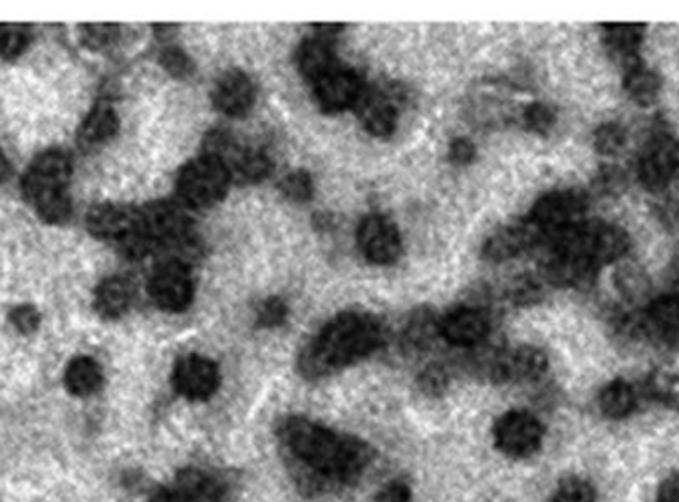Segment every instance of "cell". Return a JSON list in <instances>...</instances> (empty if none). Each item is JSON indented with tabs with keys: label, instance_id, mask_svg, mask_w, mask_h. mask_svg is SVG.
<instances>
[{
	"label": "cell",
	"instance_id": "31",
	"mask_svg": "<svg viewBox=\"0 0 679 502\" xmlns=\"http://www.w3.org/2000/svg\"><path fill=\"white\" fill-rule=\"evenodd\" d=\"M280 193L292 203H307L314 195V183L307 171L298 169L280 181Z\"/></svg>",
	"mask_w": 679,
	"mask_h": 502
},
{
	"label": "cell",
	"instance_id": "28",
	"mask_svg": "<svg viewBox=\"0 0 679 502\" xmlns=\"http://www.w3.org/2000/svg\"><path fill=\"white\" fill-rule=\"evenodd\" d=\"M598 405L606 418L623 419L628 418L636 408V393L632 385L623 380H615L608 383L605 390L598 395Z\"/></svg>",
	"mask_w": 679,
	"mask_h": 502
},
{
	"label": "cell",
	"instance_id": "7",
	"mask_svg": "<svg viewBox=\"0 0 679 502\" xmlns=\"http://www.w3.org/2000/svg\"><path fill=\"white\" fill-rule=\"evenodd\" d=\"M587 207V199L578 191H552L540 197L527 219L539 229L545 241H552L557 234L582 223Z\"/></svg>",
	"mask_w": 679,
	"mask_h": 502
},
{
	"label": "cell",
	"instance_id": "39",
	"mask_svg": "<svg viewBox=\"0 0 679 502\" xmlns=\"http://www.w3.org/2000/svg\"><path fill=\"white\" fill-rule=\"evenodd\" d=\"M447 382H449V378H447L446 370L439 368V365H431V368L423 370L421 375H419V388H421L423 393H428V395L443 393Z\"/></svg>",
	"mask_w": 679,
	"mask_h": 502
},
{
	"label": "cell",
	"instance_id": "33",
	"mask_svg": "<svg viewBox=\"0 0 679 502\" xmlns=\"http://www.w3.org/2000/svg\"><path fill=\"white\" fill-rule=\"evenodd\" d=\"M626 130L620 123H605L595 133V148L602 155H615L626 145Z\"/></svg>",
	"mask_w": 679,
	"mask_h": 502
},
{
	"label": "cell",
	"instance_id": "24",
	"mask_svg": "<svg viewBox=\"0 0 679 502\" xmlns=\"http://www.w3.org/2000/svg\"><path fill=\"white\" fill-rule=\"evenodd\" d=\"M120 130V118L110 103L100 102L86 118L82 130L78 133V143L84 149L102 145Z\"/></svg>",
	"mask_w": 679,
	"mask_h": 502
},
{
	"label": "cell",
	"instance_id": "17",
	"mask_svg": "<svg viewBox=\"0 0 679 502\" xmlns=\"http://www.w3.org/2000/svg\"><path fill=\"white\" fill-rule=\"evenodd\" d=\"M489 332L491 320L479 308H457L439 322V334L443 335L449 344L459 348L483 344Z\"/></svg>",
	"mask_w": 679,
	"mask_h": 502
},
{
	"label": "cell",
	"instance_id": "8",
	"mask_svg": "<svg viewBox=\"0 0 679 502\" xmlns=\"http://www.w3.org/2000/svg\"><path fill=\"white\" fill-rule=\"evenodd\" d=\"M483 368L495 383H531L547 373L549 358L539 348L521 345L511 352H491Z\"/></svg>",
	"mask_w": 679,
	"mask_h": 502
},
{
	"label": "cell",
	"instance_id": "26",
	"mask_svg": "<svg viewBox=\"0 0 679 502\" xmlns=\"http://www.w3.org/2000/svg\"><path fill=\"white\" fill-rule=\"evenodd\" d=\"M605 42L610 54L618 58V62H632L638 48L642 44L646 27L642 24H606Z\"/></svg>",
	"mask_w": 679,
	"mask_h": 502
},
{
	"label": "cell",
	"instance_id": "14",
	"mask_svg": "<svg viewBox=\"0 0 679 502\" xmlns=\"http://www.w3.org/2000/svg\"><path fill=\"white\" fill-rule=\"evenodd\" d=\"M363 92L362 80L352 68L336 66L314 84L318 106L324 113H340L356 108Z\"/></svg>",
	"mask_w": 679,
	"mask_h": 502
},
{
	"label": "cell",
	"instance_id": "35",
	"mask_svg": "<svg viewBox=\"0 0 679 502\" xmlns=\"http://www.w3.org/2000/svg\"><path fill=\"white\" fill-rule=\"evenodd\" d=\"M82 42L90 50H103L112 47L113 42L120 37V27L116 24H84L80 27Z\"/></svg>",
	"mask_w": 679,
	"mask_h": 502
},
{
	"label": "cell",
	"instance_id": "10",
	"mask_svg": "<svg viewBox=\"0 0 679 502\" xmlns=\"http://www.w3.org/2000/svg\"><path fill=\"white\" fill-rule=\"evenodd\" d=\"M495 445L512 459H525L539 451L545 429L527 411H509L495 423Z\"/></svg>",
	"mask_w": 679,
	"mask_h": 502
},
{
	"label": "cell",
	"instance_id": "3",
	"mask_svg": "<svg viewBox=\"0 0 679 502\" xmlns=\"http://www.w3.org/2000/svg\"><path fill=\"white\" fill-rule=\"evenodd\" d=\"M72 175V161L64 151L50 149L38 155L22 178V195L34 207L38 217L50 224L68 223L72 201L68 183Z\"/></svg>",
	"mask_w": 679,
	"mask_h": 502
},
{
	"label": "cell",
	"instance_id": "42",
	"mask_svg": "<svg viewBox=\"0 0 679 502\" xmlns=\"http://www.w3.org/2000/svg\"><path fill=\"white\" fill-rule=\"evenodd\" d=\"M410 486L401 481L386 484L373 502H410Z\"/></svg>",
	"mask_w": 679,
	"mask_h": 502
},
{
	"label": "cell",
	"instance_id": "11",
	"mask_svg": "<svg viewBox=\"0 0 679 502\" xmlns=\"http://www.w3.org/2000/svg\"><path fill=\"white\" fill-rule=\"evenodd\" d=\"M638 178L648 191H663L679 179V141L658 135L643 149Z\"/></svg>",
	"mask_w": 679,
	"mask_h": 502
},
{
	"label": "cell",
	"instance_id": "1",
	"mask_svg": "<svg viewBox=\"0 0 679 502\" xmlns=\"http://www.w3.org/2000/svg\"><path fill=\"white\" fill-rule=\"evenodd\" d=\"M279 438L294 465H300L302 484L317 491L355 483L372 461V449L362 439L336 433L310 419H284Z\"/></svg>",
	"mask_w": 679,
	"mask_h": 502
},
{
	"label": "cell",
	"instance_id": "38",
	"mask_svg": "<svg viewBox=\"0 0 679 502\" xmlns=\"http://www.w3.org/2000/svg\"><path fill=\"white\" fill-rule=\"evenodd\" d=\"M10 322L22 334H34L38 325H40V314H38L37 308L24 304V307L14 308L10 312Z\"/></svg>",
	"mask_w": 679,
	"mask_h": 502
},
{
	"label": "cell",
	"instance_id": "12",
	"mask_svg": "<svg viewBox=\"0 0 679 502\" xmlns=\"http://www.w3.org/2000/svg\"><path fill=\"white\" fill-rule=\"evenodd\" d=\"M173 388L189 401H206L219 390V365L206 355L189 354L173 368Z\"/></svg>",
	"mask_w": 679,
	"mask_h": 502
},
{
	"label": "cell",
	"instance_id": "4",
	"mask_svg": "<svg viewBox=\"0 0 679 502\" xmlns=\"http://www.w3.org/2000/svg\"><path fill=\"white\" fill-rule=\"evenodd\" d=\"M552 251L577 254L600 269L608 262L620 261L630 251V237L616 224L590 221L578 223L552 239Z\"/></svg>",
	"mask_w": 679,
	"mask_h": 502
},
{
	"label": "cell",
	"instance_id": "5",
	"mask_svg": "<svg viewBox=\"0 0 679 502\" xmlns=\"http://www.w3.org/2000/svg\"><path fill=\"white\" fill-rule=\"evenodd\" d=\"M231 175L221 161L201 155L183 165L178 175V195L187 207L207 209L221 203L229 187Z\"/></svg>",
	"mask_w": 679,
	"mask_h": 502
},
{
	"label": "cell",
	"instance_id": "22",
	"mask_svg": "<svg viewBox=\"0 0 679 502\" xmlns=\"http://www.w3.org/2000/svg\"><path fill=\"white\" fill-rule=\"evenodd\" d=\"M171 489L183 502H223L224 499L221 481L199 469H183Z\"/></svg>",
	"mask_w": 679,
	"mask_h": 502
},
{
	"label": "cell",
	"instance_id": "36",
	"mask_svg": "<svg viewBox=\"0 0 679 502\" xmlns=\"http://www.w3.org/2000/svg\"><path fill=\"white\" fill-rule=\"evenodd\" d=\"M289 307L280 298H267L257 310V325L259 328H277L287 322Z\"/></svg>",
	"mask_w": 679,
	"mask_h": 502
},
{
	"label": "cell",
	"instance_id": "40",
	"mask_svg": "<svg viewBox=\"0 0 679 502\" xmlns=\"http://www.w3.org/2000/svg\"><path fill=\"white\" fill-rule=\"evenodd\" d=\"M475 159L473 141L467 138H457L449 145V161L456 165H469Z\"/></svg>",
	"mask_w": 679,
	"mask_h": 502
},
{
	"label": "cell",
	"instance_id": "41",
	"mask_svg": "<svg viewBox=\"0 0 679 502\" xmlns=\"http://www.w3.org/2000/svg\"><path fill=\"white\" fill-rule=\"evenodd\" d=\"M539 284L532 282L529 279H521L519 282H515V287L511 289L512 302L517 304H531L539 297Z\"/></svg>",
	"mask_w": 679,
	"mask_h": 502
},
{
	"label": "cell",
	"instance_id": "30",
	"mask_svg": "<svg viewBox=\"0 0 679 502\" xmlns=\"http://www.w3.org/2000/svg\"><path fill=\"white\" fill-rule=\"evenodd\" d=\"M29 42L30 27L27 24H0V58L20 57Z\"/></svg>",
	"mask_w": 679,
	"mask_h": 502
},
{
	"label": "cell",
	"instance_id": "19",
	"mask_svg": "<svg viewBox=\"0 0 679 502\" xmlns=\"http://www.w3.org/2000/svg\"><path fill=\"white\" fill-rule=\"evenodd\" d=\"M358 116L368 133L376 138H390L398 128V102L391 93L382 90H363L360 102L356 103Z\"/></svg>",
	"mask_w": 679,
	"mask_h": 502
},
{
	"label": "cell",
	"instance_id": "44",
	"mask_svg": "<svg viewBox=\"0 0 679 502\" xmlns=\"http://www.w3.org/2000/svg\"><path fill=\"white\" fill-rule=\"evenodd\" d=\"M151 502H183L179 499L178 494L173 489H161L156 496H153V501Z\"/></svg>",
	"mask_w": 679,
	"mask_h": 502
},
{
	"label": "cell",
	"instance_id": "6",
	"mask_svg": "<svg viewBox=\"0 0 679 502\" xmlns=\"http://www.w3.org/2000/svg\"><path fill=\"white\" fill-rule=\"evenodd\" d=\"M203 155L221 161L231 179L239 183H259L269 178L272 171V163L262 151L242 148L231 133L223 130L207 133Z\"/></svg>",
	"mask_w": 679,
	"mask_h": 502
},
{
	"label": "cell",
	"instance_id": "16",
	"mask_svg": "<svg viewBox=\"0 0 679 502\" xmlns=\"http://www.w3.org/2000/svg\"><path fill=\"white\" fill-rule=\"evenodd\" d=\"M542 241L545 239H542L539 229L529 219H525V221L507 224V227H501L499 231H495L485 241L483 257L491 262L509 261V259L519 257V254L529 251Z\"/></svg>",
	"mask_w": 679,
	"mask_h": 502
},
{
	"label": "cell",
	"instance_id": "9",
	"mask_svg": "<svg viewBox=\"0 0 679 502\" xmlns=\"http://www.w3.org/2000/svg\"><path fill=\"white\" fill-rule=\"evenodd\" d=\"M149 297L163 312H186L196 297L193 277L181 261L159 264L149 280Z\"/></svg>",
	"mask_w": 679,
	"mask_h": 502
},
{
	"label": "cell",
	"instance_id": "2",
	"mask_svg": "<svg viewBox=\"0 0 679 502\" xmlns=\"http://www.w3.org/2000/svg\"><path fill=\"white\" fill-rule=\"evenodd\" d=\"M382 325L363 312H342L312 338L298 358V370L308 380H320L373 354L382 344Z\"/></svg>",
	"mask_w": 679,
	"mask_h": 502
},
{
	"label": "cell",
	"instance_id": "29",
	"mask_svg": "<svg viewBox=\"0 0 679 502\" xmlns=\"http://www.w3.org/2000/svg\"><path fill=\"white\" fill-rule=\"evenodd\" d=\"M439 334V320L429 308H418L406 322L403 340L410 348L421 350L433 342Z\"/></svg>",
	"mask_w": 679,
	"mask_h": 502
},
{
	"label": "cell",
	"instance_id": "25",
	"mask_svg": "<svg viewBox=\"0 0 679 502\" xmlns=\"http://www.w3.org/2000/svg\"><path fill=\"white\" fill-rule=\"evenodd\" d=\"M66 390L78 398H88L102 388V368L92 358L80 355L66 368Z\"/></svg>",
	"mask_w": 679,
	"mask_h": 502
},
{
	"label": "cell",
	"instance_id": "13",
	"mask_svg": "<svg viewBox=\"0 0 679 502\" xmlns=\"http://www.w3.org/2000/svg\"><path fill=\"white\" fill-rule=\"evenodd\" d=\"M358 244L363 259L372 264H393L400 259L401 234L398 227L382 214L366 217L358 229Z\"/></svg>",
	"mask_w": 679,
	"mask_h": 502
},
{
	"label": "cell",
	"instance_id": "15",
	"mask_svg": "<svg viewBox=\"0 0 679 502\" xmlns=\"http://www.w3.org/2000/svg\"><path fill=\"white\" fill-rule=\"evenodd\" d=\"M88 231L100 241L116 242L118 247L126 244L140 229V209L126 205H98L90 209Z\"/></svg>",
	"mask_w": 679,
	"mask_h": 502
},
{
	"label": "cell",
	"instance_id": "43",
	"mask_svg": "<svg viewBox=\"0 0 679 502\" xmlns=\"http://www.w3.org/2000/svg\"><path fill=\"white\" fill-rule=\"evenodd\" d=\"M656 502H679V474H673L661 483Z\"/></svg>",
	"mask_w": 679,
	"mask_h": 502
},
{
	"label": "cell",
	"instance_id": "21",
	"mask_svg": "<svg viewBox=\"0 0 679 502\" xmlns=\"http://www.w3.org/2000/svg\"><path fill=\"white\" fill-rule=\"evenodd\" d=\"M643 324L663 344L679 345V297L656 298L648 307Z\"/></svg>",
	"mask_w": 679,
	"mask_h": 502
},
{
	"label": "cell",
	"instance_id": "23",
	"mask_svg": "<svg viewBox=\"0 0 679 502\" xmlns=\"http://www.w3.org/2000/svg\"><path fill=\"white\" fill-rule=\"evenodd\" d=\"M131 297H133V292H131L128 280L120 279V277L106 279L93 294V310L103 320H120L130 310Z\"/></svg>",
	"mask_w": 679,
	"mask_h": 502
},
{
	"label": "cell",
	"instance_id": "34",
	"mask_svg": "<svg viewBox=\"0 0 679 502\" xmlns=\"http://www.w3.org/2000/svg\"><path fill=\"white\" fill-rule=\"evenodd\" d=\"M159 62H161L163 70H166L168 74L178 78V80H186V78L193 76V72H196L193 60L187 57L181 48H166V50L161 52V57H159Z\"/></svg>",
	"mask_w": 679,
	"mask_h": 502
},
{
	"label": "cell",
	"instance_id": "20",
	"mask_svg": "<svg viewBox=\"0 0 679 502\" xmlns=\"http://www.w3.org/2000/svg\"><path fill=\"white\" fill-rule=\"evenodd\" d=\"M297 64L298 72L302 74V78L310 84H317L320 78H324L328 72H332L340 62L336 60L332 40L314 37L298 48Z\"/></svg>",
	"mask_w": 679,
	"mask_h": 502
},
{
	"label": "cell",
	"instance_id": "27",
	"mask_svg": "<svg viewBox=\"0 0 679 502\" xmlns=\"http://www.w3.org/2000/svg\"><path fill=\"white\" fill-rule=\"evenodd\" d=\"M660 76L640 64L630 66L628 74L623 78V90L628 93V98L642 108L656 103L660 96Z\"/></svg>",
	"mask_w": 679,
	"mask_h": 502
},
{
	"label": "cell",
	"instance_id": "32",
	"mask_svg": "<svg viewBox=\"0 0 679 502\" xmlns=\"http://www.w3.org/2000/svg\"><path fill=\"white\" fill-rule=\"evenodd\" d=\"M550 502H598L596 501L595 489L592 484L570 476L567 481L559 484V489L552 494Z\"/></svg>",
	"mask_w": 679,
	"mask_h": 502
},
{
	"label": "cell",
	"instance_id": "18",
	"mask_svg": "<svg viewBox=\"0 0 679 502\" xmlns=\"http://www.w3.org/2000/svg\"><path fill=\"white\" fill-rule=\"evenodd\" d=\"M213 106L227 118H244L257 100V88L241 70L224 72L213 88Z\"/></svg>",
	"mask_w": 679,
	"mask_h": 502
},
{
	"label": "cell",
	"instance_id": "37",
	"mask_svg": "<svg viewBox=\"0 0 679 502\" xmlns=\"http://www.w3.org/2000/svg\"><path fill=\"white\" fill-rule=\"evenodd\" d=\"M522 120L527 130L535 131V133H549L550 128L555 126V112L550 110L549 106L545 103H531L525 113H522Z\"/></svg>",
	"mask_w": 679,
	"mask_h": 502
},
{
	"label": "cell",
	"instance_id": "45",
	"mask_svg": "<svg viewBox=\"0 0 679 502\" xmlns=\"http://www.w3.org/2000/svg\"><path fill=\"white\" fill-rule=\"evenodd\" d=\"M7 175V161L2 158V153H0V179Z\"/></svg>",
	"mask_w": 679,
	"mask_h": 502
}]
</instances>
